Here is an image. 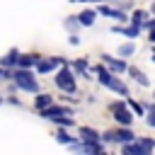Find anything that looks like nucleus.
Segmentation results:
<instances>
[{
  "label": "nucleus",
  "mask_w": 155,
  "mask_h": 155,
  "mask_svg": "<svg viewBox=\"0 0 155 155\" xmlns=\"http://www.w3.org/2000/svg\"><path fill=\"white\" fill-rule=\"evenodd\" d=\"M12 82H15V87L22 90V92H31V94L39 92V82H36L31 68H19V65H15V68H12Z\"/></svg>",
  "instance_id": "obj_1"
},
{
  "label": "nucleus",
  "mask_w": 155,
  "mask_h": 155,
  "mask_svg": "<svg viewBox=\"0 0 155 155\" xmlns=\"http://www.w3.org/2000/svg\"><path fill=\"white\" fill-rule=\"evenodd\" d=\"M53 82H56V87H58V90H63V92H68V94H75V92H78L75 73H73V68H68L65 63L58 68V73H56V78H53Z\"/></svg>",
  "instance_id": "obj_2"
},
{
  "label": "nucleus",
  "mask_w": 155,
  "mask_h": 155,
  "mask_svg": "<svg viewBox=\"0 0 155 155\" xmlns=\"http://www.w3.org/2000/svg\"><path fill=\"white\" fill-rule=\"evenodd\" d=\"M133 138H136V133H133L128 126H121V128L107 131V133L102 136L104 143H116V145H124V143H128V140H133Z\"/></svg>",
  "instance_id": "obj_3"
},
{
  "label": "nucleus",
  "mask_w": 155,
  "mask_h": 155,
  "mask_svg": "<svg viewBox=\"0 0 155 155\" xmlns=\"http://www.w3.org/2000/svg\"><path fill=\"white\" fill-rule=\"evenodd\" d=\"M111 114H114V119H116L119 126H131L133 124V111L128 109L126 102H114L111 104Z\"/></svg>",
  "instance_id": "obj_4"
},
{
  "label": "nucleus",
  "mask_w": 155,
  "mask_h": 155,
  "mask_svg": "<svg viewBox=\"0 0 155 155\" xmlns=\"http://www.w3.org/2000/svg\"><path fill=\"white\" fill-rule=\"evenodd\" d=\"M70 148L78 150V153H90V155H99V153L107 150L104 143H99V140H82V138H80V140H73Z\"/></svg>",
  "instance_id": "obj_5"
},
{
  "label": "nucleus",
  "mask_w": 155,
  "mask_h": 155,
  "mask_svg": "<svg viewBox=\"0 0 155 155\" xmlns=\"http://www.w3.org/2000/svg\"><path fill=\"white\" fill-rule=\"evenodd\" d=\"M65 63V58H61V56H51V58H39L36 61V73L39 75H46V73H51V70H56V68H61Z\"/></svg>",
  "instance_id": "obj_6"
},
{
  "label": "nucleus",
  "mask_w": 155,
  "mask_h": 155,
  "mask_svg": "<svg viewBox=\"0 0 155 155\" xmlns=\"http://www.w3.org/2000/svg\"><path fill=\"white\" fill-rule=\"evenodd\" d=\"M63 114H68V116H73V109L70 107H63V104H51V107H46V109H41L39 111V116L41 119H56V116H63Z\"/></svg>",
  "instance_id": "obj_7"
},
{
  "label": "nucleus",
  "mask_w": 155,
  "mask_h": 155,
  "mask_svg": "<svg viewBox=\"0 0 155 155\" xmlns=\"http://www.w3.org/2000/svg\"><path fill=\"white\" fill-rule=\"evenodd\" d=\"M102 61H104V65H107L111 73H124V70H128V65L121 61V56H119V58H114V56L104 53V56H102Z\"/></svg>",
  "instance_id": "obj_8"
},
{
  "label": "nucleus",
  "mask_w": 155,
  "mask_h": 155,
  "mask_svg": "<svg viewBox=\"0 0 155 155\" xmlns=\"http://www.w3.org/2000/svg\"><path fill=\"white\" fill-rule=\"evenodd\" d=\"M140 29H143V27H140V24H133V22H131L128 27H116V24L111 27V31H114V34H124V36H128V39H138Z\"/></svg>",
  "instance_id": "obj_9"
},
{
  "label": "nucleus",
  "mask_w": 155,
  "mask_h": 155,
  "mask_svg": "<svg viewBox=\"0 0 155 155\" xmlns=\"http://www.w3.org/2000/svg\"><path fill=\"white\" fill-rule=\"evenodd\" d=\"M17 61H19V48H10V51L0 58V65H2V68H15Z\"/></svg>",
  "instance_id": "obj_10"
},
{
  "label": "nucleus",
  "mask_w": 155,
  "mask_h": 155,
  "mask_svg": "<svg viewBox=\"0 0 155 155\" xmlns=\"http://www.w3.org/2000/svg\"><path fill=\"white\" fill-rule=\"evenodd\" d=\"M97 12H99V15H107V17H111V19H116V22H124V19H126L124 10H116V7H107V5H102Z\"/></svg>",
  "instance_id": "obj_11"
},
{
  "label": "nucleus",
  "mask_w": 155,
  "mask_h": 155,
  "mask_svg": "<svg viewBox=\"0 0 155 155\" xmlns=\"http://www.w3.org/2000/svg\"><path fill=\"white\" fill-rule=\"evenodd\" d=\"M70 68H73V73L75 75H80V78H90V73H87V58H78V61H73L70 63Z\"/></svg>",
  "instance_id": "obj_12"
},
{
  "label": "nucleus",
  "mask_w": 155,
  "mask_h": 155,
  "mask_svg": "<svg viewBox=\"0 0 155 155\" xmlns=\"http://www.w3.org/2000/svg\"><path fill=\"white\" fill-rule=\"evenodd\" d=\"M94 19H97V12H94V10H82V12L78 15V22H80L82 27H92Z\"/></svg>",
  "instance_id": "obj_13"
},
{
  "label": "nucleus",
  "mask_w": 155,
  "mask_h": 155,
  "mask_svg": "<svg viewBox=\"0 0 155 155\" xmlns=\"http://www.w3.org/2000/svg\"><path fill=\"white\" fill-rule=\"evenodd\" d=\"M39 58H41V56H34V53H19L17 65H19V68H34Z\"/></svg>",
  "instance_id": "obj_14"
},
{
  "label": "nucleus",
  "mask_w": 155,
  "mask_h": 155,
  "mask_svg": "<svg viewBox=\"0 0 155 155\" xmlns=\"http://www.w3.org/2000/svg\"><path fill=\"white\" fill-rule=\"evenodd\" d=\"M107 87H109L111 92H116V94H121V97H128V87H126V85H124V82H121V80H119L116 75L111 78V82H109Z\"/></svg>",
  "instance_id": "obj_15"
},
{
  "label": "nucleus",
  "mask_w": 155,
  "mask_h": 155,
  "mask_svg": "<svg viewBox=\"0 0 155 155\" xmlns=\"http://www.w3.org/2000/svg\"><path fill=\"white\" fill-rule=\"evenodd\" d=\"M51 104H53V97H51V94H44V92L39 94V92H36V97H34V107H36L39 111L46 109V107H51Z\"/></svg>",
  "instance_id": "obj_16"
},
{
  "label": "nucleus",
  "mask_w": 155,
  "mask_h": 155,
  "mask_svg": "<svg viewBox=\"0 0 155 155\" xmlns=\"http://www.w3.org/2000/svg\"><path fill=\"white\" fill-rule=\"evenodd\" d=\"M78 133H80V138H82V140H102V136H99L94 128H90V126H80V128H78Z\"/></svg>",
  "instance_id": "obj_17"
},
{
  "label": "nucleus",
  "mask_w": 155,
  "mask_h": 155,
  "mask_svg": "<svg viewBox=\"0 0 155 155\" xmlns=\"http://www.w3.org/2000/svg\"><path fill=\"white\" fill-rule=\"evenodd\" d=\"M128 73H131V78H133L140 87H148V85H150V80L145 78V73H143V70H138V68H128Z\"/></svg>",
  "instance_id": "obj_18"
},
{
  "label": "nucleus",
  "mask_w": 155,
  "mask_h": 155,
  "mask_svg": "<svg viewBox=\"0 0 155 155\" xmlns=\"http://www.w3.org/2000/svg\"><path fill=\"white\" fill-rule=\"evenodd\" d=\"M116 53H119L121 58H128V56H133V53H136V44H131V41H128V44H121Z\"/></svg>",
  "instance_id": "obj_19"
},
{
  "label": "nucleus",
  "mask_w": 155,
  "mask_h": 155,
  "mask_svg": "<svg viewBox=\"0 0 155 155\" xmlns=\"http://www.w3.org/2000/svg\"><path fill=\"white\" fill-rule=\"evenodd\" d=\"M56 140H58V143H63V145H70V143H73V138L68 136V131H65V126H61V128L56 131Z\"/></svg>",
  "instance_id": "obj_20"
},
{
  "label": "nucleus",
  "mask_w": 155,
  "mask_h": 155,
  "mask_svg": "<svg viewBox=\"0 0 155 155\" xmlns=\"http://www.w3.org/2000/svg\"><path fill=\"white\" fill-rule=\"evenodd\" d=\"M136 140H138V145L145 150V155L155 150V140H153V138H138V136H136Z\"/></svg>",
  "instance_id": "obj_21"
},
{
  "label": "nucleus",
  "mask_w": 155,
  "mask_h": 155,
  "mask_svg": "<svg viewBox=\"0 0 155 155\" xmlns=\"http://www.w3.org/2000/svg\"><path fill=\"white\" fill-rule=\"evenodd\" d=\"M126 104H128V109H131L136 116H145V109H143V104H138L136 99H126Z\"/></svg>",
  "instance_id": "obj_22"
},
{
  "label": "nucleus",
  "mask_w": 155,
  "mask_h": 155,
  "mask_svg": "<svg viewBox=\"0 0 155 155\" xmlns=\"http://www.w3.org/2000/svg\"><path fill=\"white\" fill-rule=\"evenodd\" d=\"M51 121H53L56 126H65V128L75 124V119H73V116H68V114H63V116H56V119H51Z\"/></svg>",
  "instance_id": "obj_23"
},
{
  "label": "nucleus",
  "mask_w": 155,
  "mask_h": 155,
  "mask_svg": "<svg viewBox=\"0 0 155 155\" xmlns=\"http://www.w3.org/2000/svg\"><path fill=\"white\" fill-rule=\"evenodd\" d=\"M145 17H148V12H145V10H136V12L131 15V22H133V24H140V27H143Z\"/></svg>",
  "instance_id": "obj_24"
},
{
  "label": "nucleus",
  "mask_w": 155,
  "mask_h": 155,
  "mask_svg": "<svg viewBox=\"0 0 155 155\" xmlns=\"http://www.w3.org/2000/svg\"><path fill=\"white\" fill-rule=\"evenodd\" d=\"M78 24H80V22H78V17H68V19H65V27H68V29H75Z\"/></svg>",
  "instance_id": "obj_25"
},
{
  "label": "nucleus",
  "mask_w": 155,
  "mask_h": 155,
  "mask_svg": "<svg viewBox=\"0 0 155 155\" xmlns=\"http://www.w3.org/2000/svg\"><path fill=\"white\" fill-rule=\"evenodd\" d=\"M68 44H70V46H78V44H80V36H78V34H70V36H68Z\"/></svg>",
  "instance_id": "obj_26"
},
{
  "label": "nucleus",
  "mask_w": 155,
  "mask_h": 155,
  "mask_svg": "<svg viewBox=\"0 0 155 155\" xmlns=\"http://www.w3.org/2000/svg\"><path fill=\"white\" fill-rule=\"evenodd\" d=\"M145 124H148V126H153V128H155V111H150V114H148V116H145Z\"/></svg>",
  "instance_id": "obj_27"
},
{
  "label": "nucleus",
  "mask_w": 155,
  "mask_h": 155,
  "mask_svg": "<svg viewBox=\"0 0 155 155\" xmlns=\"http://www.w3.org/2000/svg\"><path fill=\"white\" fill-rule=\"evenodd\" d=\"M143 27L150 31V29H155V19H150V22H143Z\"/></svg>",
  "instance_id": "obj_28"
},
{
  "label": "nucleus",
  "mask_w": 155,
  "mask_h": 155,
  "mask_svg": "<svg viewBox=\"0 0 155 155\" xmlns=\"http://www.w3.org/2000/svg\"><path fill=\"white\" fill-rule=\"evenodd\" d=\"M148 41H150V44H155V29H150V34H148Z\"/></svg>",
  "instance_id": "obj_29"
},
{
  "label": "nucleus",
  "mask_w": 155,
  "mask_h": 155,
  "mask_svg": "<svg viewBox=\"0 0 155 155\" xmlns=\"http://www.w3.org/2000/svg\"><path fill=\"white\" fill-rule=\"evenodd\" d=\"M70 2H92V0H70Z\"/></svg>",
  "instance_id": "obj_30"
},
{
  "label": "nucleus",
  "mask_w": 155,
  "mask_h": 155,
  "mask_svg": "<svg viewBox=\"0 0 155 155\" xmlns=\"http://www.w3.org/2000/svg\"><path fill=\"white\" fill-rule=\"evenodd\" d=\"M153 63H155V51H153Z\"/></svg>",
  "instance_id": "obj_31"
},
{
  "label": "nucleus",
  "mask_w": 155,
  "mask_h": 155,
  "mask_svg": "<svg viewBox=\"0 0 155 155\" xmlns=\"http://www.w3.org/2000/svg\"><path fill=\"white\" fill-rule=\"evenodd\" d=\"M0 104H2V97H0Z\"/></svg>",
  "instance_id": "obj_32"
}]
</instances>
